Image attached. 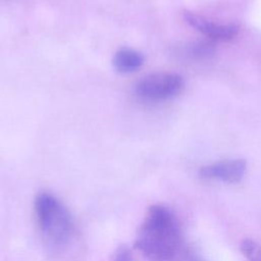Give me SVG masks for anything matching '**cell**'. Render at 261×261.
I'll return each instance as SVG.
<instances>
[{
  "label": "cell",
  "instance_id": "obj_1",
  "mask_svg": "<svg viewBox=\"0 0 261 261\" xmlns=\"http://www.w3.org/2000/svg\"><path fill=\"white\" fill-rule=\"evenodd\" d=\"M180 246L181 230L174 213L164 205L150 206L137 232V249L151 261H171Z\"/></svg>",
  "mask_w": 261,
  "mask_h": 261
},
{
  "label": "cell",
  "instance_id": "obj_2",
  "mask_svg": "<svg viewBox=\"0 0 261 261\" xmlns=\"http://www.w3.org/2000/svg\"><path fill=\"white\" fill-rule=\"evenodd\" d=\"M34 213L38 227L52 243H65L71 236V216L63 203L53 194L39 193L35 198Z\"/></svg>",
  "mask_w": 261,
  "mask_h": 261
},
{
  "label": "cell",
  "instance_id": "obj_3",
  "mask_svg": "<svg viewBox=\"0 0 261 261\" xmlns=\"http://www.w3.org/2000/svg\"><path fill=\"white\" fill-rule=\"evenodd\" d=\"M185 87L182 77L171 72H155L146 75L136 87L137 94L147 100H165L181 93Z\"/></svg>",
  "mask_w": 261,
  "mask_h": 261
},
{
  "label": "cell",
  "instance_id": "obj_4",
  "mask_svg": "<svg viewBox=\"0 0 261 261\" xmlns=\"http://www.w3.org/2000/svg\"><path fill=\"white\" fill-rule=\"evenodd\" d=\"M247 163L243 159H229L203 166L199 174L202 178L217 179L227 184H237L244 177Z\"/></svg>",
  "mask_w": 261,
  "mask_h": 261
},
{
  "label": "cell",
  "instance_id": "obj_5",
  "mask_svg": "<svg viewBox=\"0 0 261 261\" xmlns=\"http://www.w3.org/2000/svg\"><path fill=\"white\" fill-rule=\"evenodd\" d=\"M182 17L191 27L213 40L228 41L234 38L239 32V28L236 24L214 22L203 15L189 10L182 11Z\"/></svg>",
  "mask_w": 261,
  "mask_h": 261
},
{
  "label": "cell",
  "instance_id": "obj_6",
  "mask_svg": "<svg viewBox=\"0 0 261 261\" xmlns=\"http://www.w3.org/2000/svg\"><path fill=\"white\" fill-rule=\"evenodd\" d=\"M113 66L118 72L128 73L138 70L144 63L141 52L132 48H120L113 56Z\"/></svg>",
  "mask_w": 261,
  "mask_h": 261
},
{
  "label": "cell",
  "instance_id": "obj_7",
  "mask_svg": "<svg viewBox=\"0 0 261 261\" xmlns=\"http://www.w3.org/2000/svg\"><path fill=\"white\" fill-rule=\"evenodd\" d=\"M241 252L248 261H261V245L252 239H244Z\"/></svg>",
  "mask_w": 261,
  "mask_h": 261
},
{
  "label": "cell",
  "instance_id": "obj_8",
  "mask_svg": "<svg viewBox=\"0 0 261 261\" xmlns=\"http://www.w3.org/2000/svg\"><path fill=\"white\" fill-rule=\"evenodd\" d=\"M113 261H133L132 253L127 247H119L113 256Z\"/></svg>",
  "mask_w": 261,
  "mask_h": 261
}]
</instances>
